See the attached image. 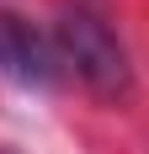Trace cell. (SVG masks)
Returning a JSON list of instances; mask_svg holds the SVG:
<instances>
[{
	"label": "cell",
	"instance_id": "obj_3",
	"mask_svg": "<svg viewBox=\"0 0 149 154\" xmlns=\"http://www.w3.org/2000/svg\"><path fill=\"white\" fill-rule=\"evenodd\" d=\"M0 154H11V149H0Z\"/></svg>",
	"mask_w": 149,
	"mask_h": 154
},
{
	"label": "cell",
	"instance_id": "obj_1",
	"mask_svg": "<svg viewBox=\"0 0 149 154\" xmlns=\"http://www.w3.org/2000/svg\"><path fill=\"white\" fill-rule=\"evenodd\" d=\"M53 43H59V59L64 69L85 80L96 96L106 101H122L133 91V64H128V48L117 43V32L106 27L96 11L85 5H64L59 21H53Z\"/></svg>",
	"mask_w": 149,
	"mask_h": 154
},
{
	"label": "cell",
	"instance_id": "obj_2",
	"mask_svg": "<svg viewBox=\"0 0 149 154\" xmlns=\"http://www.w3.org/2000/svg\"><path fill=\"white\" fill-rule=\"evenodd\" d=\"M0 75L21 91H53L64 80V59H59L53 32L32 27L16 11H0Z\"/></svg>",
	"mask_w": 149,
	"mask_h": 154
}]
</instances>
